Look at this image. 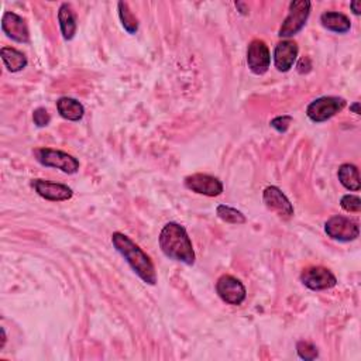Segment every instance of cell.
<instances>
[{
    "label": "cell",
    "instance_id": "obj_1",
    "mask_svg": "<svg viewBox=\"0 0 361 361\" xmlns=\"http://www.w3.org/2000/svg\"><path fill=\"white\" fill-rule=\"evenodd\" d=\"M112 244L138 278L149 285L157 283V271L154 263L128 236L116 232L112 235Z\"/></svg>",
    "mask_w": 361,
    "mask_h": 361
},
{
    "label": "cell",
    "instance_id": "obj_2",
    "mask_svg": "<svg viewBox=\"0 0 361 361\" xmlns=\"http://www.w3.org/2000/svg\"><path fill=\"white\" fill-rule=\"evenodd\" d=\"M160 249L170 260L193 265L196 256L193 251L192 242L184 226L175 222L167 223L159 237Z\"/></svg>",
    "mask_w": 361,
    "mask_h": 361
},
{
    "label": "cell",
    "instance_id": "obj_3",
    "mask_svg": "<svg viewBox=\"0 0 361 361\" xmlns=\"http://www.w3.org/2000/svg\"><path fill=\"white\" fill-rule=\"evenodd\" d=\"M312 3L309 0H294L290 3V13L285 17L278 36L281 38H290L298 34L307 24L311 15Z\"/></svg>",
    "mask_w": 361,
    "mask_h": 361
},
{
    "label": "cell",
    "instance_id": "obj_4",
    "mask_svg": "<svg viewBox=\"0 0 361 361\" xmlns=\"http://www.w3.org/2000/svg\"><path fill=\"white\" fill-rule=\"evenodd\" d=\"M36 160L50 168H57L65 174H77L80 171V160L75 159L74 156H71L68 153L59 152V150H52V149H37L34 150Z\"/></svg>",
    "mask_w": 361,
    "mask_h": 361
},
{
    "label": "cell",
    "instance_id": "obj_5",
    "mask_svg": "<svg viewBox=\"0 0 361 361\" xmlns=\"http://www.w3.org/2000/svg\"><path fill=\"white\" fill-rule=\"evenodd\" d=\"M325 232L327 237L340 243H350L357 240L360 236V226L357 222L351 221L346 216H332V218L325 223Z\"/></svg>",
    "mask_w": 361,
    "mask_h": 361
},
{
    "label": "cell",
    "instance_id": "obj_6",
    "mask_svg": "<svg viewBox=\"0 0 361 361\" xmlns=\"http://www.w3.org/2000/svg\"><path fill=\"white\" fill-rule=\"evenodd\" d=\"M344 108L346 99L339 96H322L309 103L307 115L314 123H323L336 116Z\"/></svg>",
    "mask_w": 361,
    "mask_h": 361
},
{
    "label": "cell",
    "instance_id": "obj_7",
    "mask_svg": "<svg viewBox=\"0 0 361 361\" xmlns=\"http://www.w3.org/2000/svg\"><path fill=\"white\" fill-rule=\"evenodd\" d=\"M216 293L223 302L233 307L242 305L247 297L246 286L233 275H222L216 282Z\"/></svg>",
    "mask_w": 361,
    "mask_h": 361
},
{
    "label": "cell",
    "instance_id": "obj_8",
    "mask_svg": "<svg viewBox=\"0 0 361 361\" xmlns=\"http://www.w3.org/2000/svg\"><path fill=\"white\" fill-rule=\"evenodd\" d=\"M301 282L311 291H326L336 286V275L326 267H308L301 274Z\"/></svg>",
    "mask_w": 361,
    "mask_h": 361
},
{
    "label": "cell",
    "instance_id": "obj_9",
    "mask_svg": "<svg viewBox=\"0 0 361 361\" xmlns=\"http://www.w3.org/2000/svg\"><path fill=\"white\" fill-rule=\"evenodd\" d=\"M185 188L209 198H216L223 193V184L219 178L207 174H192L184 181Z\"/></svg>",
    "mask_w": 361,
    "mask_h": 361
},
{
    "label": "cell",
    "instance_id": "obj_10",
    "mask_svg": "<svg viewBox=\"0 0 361 361\" xmlns=\"http://www.w3.org/2000/svg\"><path fill=\"white\" fill-rule=\"evenodd\" d=\"M263 200L267 209L278 214L281 219H291L295 213L293 203L278 186H267L263 192Z\"/></svg>",
    "mask_w": 361,
    "mask_h": 361
},
{
    "label": "cell",
    "instance_id": "obj_11",
    "mask_svg": "<svg viewBox=\"0 0 361 361\" xmlns=\"http://www.w3.org/2000/svg\"><path fill=\"white\" fill-rule=\"evenodd\" d=\"M247 65L254 75H264L271 65V54L268 45L256 38L249 44L247 48Z\"/></svg>",
    "mask_w": 361,
    "mask_h": 361
},
{
    "label": "cell",
    "instance_id": "obj_12",
    "mask_svg": "<svg viewBox=\"0 0 361 361\" xmlns=\"http://www.w3.org/2000/svg\"><path fill=\"white\" fill-rule=\"evenodd\" d=\"M31 186L43 199L51 200V202H64V200H69L72 196H74V191H72L68 185L51 182L47 179H33Z\"/></svg>",
    "mask_w": 361,
    "mask_h": 361
},
{
    "label": "cell",
    "instance_id": "obj_13",
    "mask_svg": "<svg viewBox=\"0 0 361 361\" xmlns=\"http://www.w3.org/2000/svg\"><path fill=\"white\" fill-rule=\"evenodd\" d=\"M298 44L293 40H283L275 45L274 65L278 72H288L294 68L298 58Z\"/></svg>",
    "mask_w": 361,
    "mask_h": 361
},
{
    "label": "cell",
    "instance_id": "obj_14",
    "mask_svg": "<svg viewBox=\"0 0 361 361\" xmlns=\"http://www.w3.org/2000/svg\"><path fill=\"white\" fill-rule=\"evenodd\" d=\"M3 33L16 43L27 44L30 41V31L26 20L15 12H6L2 19Z\"/></svg>",
    "mask_w": 361,
    "mask_h": 361
},
{
    "label": "cell",
    "instance_id": "obj_15",
    "mask_svg": "<svg viewBox=\"0 0 361 361\" xmlns=\"http://www.w3.org/2000/svg\"><path fill=\"white\" fill-rule=\"evenodd\" d=\"M58 23L61 29V34L65 41L74 40L78 29L77 13L69 3H62L58 10Z\"/></svg>",
    "mask_w": 361,
    "mask_h": 361
},
{
    "label": "cell",
    "instance_id": "obj_16",
    "mask_svg": "<svg viewBox=\"0 0 361 361\" xmlns=\"http://www.w3.org/2000/svg\"><path fill=\"white\" fill-rule=\"evenodd\" d=\"M57 110L62 119L69 121H80L85 115L84 105L80 101L68 96H62L57 101Z\"/></svg>",
    "mask_w": 361,
    "mask_h": 361
},
{
    "label": "cell",
    "instance_id": "obj_17",
    "mask_svg": "<svg viewBox=\"0 0 361 361\" xmlns=\"http://www.w3.org/2000/svg\"><path fill=\"white\" fill-rule=\"evenodd\" d=\"M321 23L326 30L337 34H346L351 29L350 19L339 12H325L321 16Z\"/></svg>",
    "mask_w": 361,
    "mask_h": 361
},
{
    "label": "cell",
    "instance_id": "obj_18",
    "mask_svg": "<svg viewBox=\"0 0 361 361\" xmlns=\"http://www.w3.org/2000/svg\"><path fill=\"white\" fill-rule=\"evenodd\" d=\"M0 57H2L8 71L12 72V74H15V72H20L29 64L27 57L22 51L12 47H3L0 50Z\"/></svg>",
    "mask_w": 361,
    "mask_h": 361
},
{
    "label": "cell",
    "instance_id": "obj_19",
    "mask_svg": "<svg viewBox=\"0 0 361 361\" xmlns=\"http://www.w3.org/2000/svg\"><path fill=\"white\" fill-rule=\"evenodd\" d=\"M337 177L340 184L353 192H357L361 189V181H360V175H358V168L353 164H343L339 167L337 171Z\"/></svg>",
    "mask_w": 361,
    "mask_h": 361
},
{
    "label": "cell",
    "instance_id": "obj_20",
    "mask_svg": "<svg viewBox=\"0 0 361 361\" xmlns=\"http://www.w3.org/2000/svg\"><path fill=\"white\" fill-rule=\"evenodd\" d=\"M119 9V17L121 22L123 29L128 33V34H135L138 31V19L133 15V12L130 10L128 3L126 2H119L117 5Z\"/></svg>",
    "mask_w": 361,
    "mask_h": 361
},
{
    "label": "cell",
    "instance_id": "obj_21",
    "mask_svg": "<svg viewBox=\"0 0 361 361\" xmlns=\"http://www.w3.org/2000/svg\"><path fill=\"white\" fill-rule=\"evenodd\" d=\"M216 213H218L219 219L230 225H244L247 222L246 216L240 210L230 207L228 205H219L216 207Z\"/></svg>",
    "mask_w": 361,
    "mask_h": 361
},
{
    "label": "cell",
    "instance_id": "obj_22",
    "mask_svg": "<svg viewBox=\"0 0 361 361\" xmlns=\"http://www.w3.org/2000/svg\"><path fill=\"white\" fill-rule=\"evenodd\" d=\"M297 353L305 361H312V360H316L319 357L318 347L315 344L309 343V341H305V340H301V341L297 343Z\"/></svg>",
    "mask_w": 361,
    "mask_h": 361
},
{
    "label": "cell",
    "instance_id": "obj_23",
    "mask_svg": "<svg viewBox=\"0 0 361 361\" xmlns=\"http://www.w3.org/2000/svg\"><path fill=\"white\" fill-rule=\"evenodd\" d=\"M340 206L348 213H358L361 210V199L357 195H344L340 199Z\"/></svg>",
    "mask_w": 361,
    "mask_h": 361
},
{
    "label": "cell",
    "instance_id": "obj_24",
    "mask_svg": "<svg viewBox=\"0 0 361 361\" xmlns=\"http://www.w3.org/2000/svg\"><path fill=\"white\" fill-rule=\"evenodd\" d=\"M294 121V117L293 116H288V115H282V116H278L275 119H272L270 121V126L277 130L278 133H285L288 128H290L291 123Z\"/></svg>",
    "mask_w": 361,
    "mask_h": 361
},
{
    "label": "cell",
    "instance_id": "obj_25",
    "mask_svg": "<svg viewBox=\"0 0 361 361\" xmlns=\"http://www.w3.org/2000/svg\"><path fill=\"white\" fill-rule=\"evenodd\" d=\"M33 121L37 127H47L51 121V115L45 108H37L33 112Z\"/></svg>",
    "mask_w": 361,
    "mask_h": 361
},
{
    "label": "cell",
    "instance_id": "obj_26",
    "mask_svg": "<svg viewBox=\"0 0 361 361\" xmlns=\"http://www.w3.org/2000/svg\"><path fill=\"white\" fill-rule=\"evenodd\" d=\"M350 8H351V10L355 16H360V13H361V3L360 2H351Z\"/></svg>",
    "mask_w": 361,
    "mask_h": 361
},
{
    "label": "cell",
    "instance_id": "obj_27",
    "mask_svg": "<svg viewBox=\"0 0 361 361\" xmlns=\"http://www.w3.org/2000/svg\"><path fill=\"white\" fill-rule=\"evenodd\" d=\"M236 8L240 10V13H242V15H249V8H247L244 3L237 2V3H236Z\"/></svg>",
    "mask_w": 361,
    "mask_h": 361
},
{
    "label": "cell",
    "instance_id": "obj_28",
    "mask_svg": "<svg viewBox=\"0 0 361 361\" xmlns=\"http://www.w3.org/2000/svg\"><path fill=\"white\" fill-rule=\"evenodd\" d=\"M350 110H353L355 115H360V103H358V102H354V103L350 106Z\"/></svg>",
    "mask_w": 361,
    "mask_h": 361
}]
</instances>
